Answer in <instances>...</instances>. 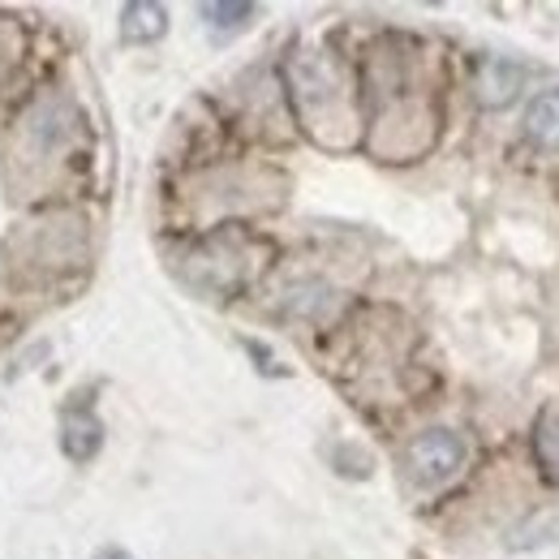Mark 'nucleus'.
<instances>
[{
    "label": "nucleus",
    "instance_id": "f03ea898",
    "mask_svg": "<svg viewBox=\"0 0 559 559\" xmlns=\"http://www.w3.org/2000/svg\"><path fill=\"white\" fill-rule=\"evenodd\" d=\"M521 91H525V66L521 61H512V57H483L478 61V70H474V95H478L483 108L499 112Z\"/></svg>",
    "mask_w": 559,
    "mask_h": 559
},
{
    "label": "nucleus",
    "instance_id": "6e6552de",
    "mask_svg": "<svg viewBox=\"0 0 559 559\" xmlns=\"http://www.w3.org/2000/svg\"><path fill=\"white\" fill-rule=\"evenodd\" d=\"M61 130H70V126H61V121H57V108H44V112L35 117V134H39V151H48V146L57 142V134H61Z\"/></svg>",
    "mask_w": 559,
    "mask_h": 559
},
{
    "label": "nucleus",
    "instance_id": "7ed1b4c3",
    "mask_svg": "<svg viewBox=\"0 0 559 559\" xmlns=\"http://www.w3.org/2000/svg\"><path fill=\"white\" fill-rule=\"evenodd\" d=\"M61 443H66V456L70 461H91L104 443V426L91 409H70L61 421Z\"/></svg>",
    "mask_w": 559,
    "mask_h": 559
},
{
    "label": "nucleus",
    "instance_id": "423d86ee",
    "mask_svg": "<svg viewBox=\"0 0 559 559\" xmlns=\"http://www.w3.org/2000/svg\"><path fill=\"white\" fill-rule=\"evenodd\" d=\"M534 452H538V465L547 469V478L559 483V401H551V405L538 414V426H534Z\"/></svg>",
    "mask_w": 559,
    "mask_h": 559
},
{
    "label": "nucleus",
    "instance_id": "0eeeda50",
    "mask_svg": "<svg viewBox=\"0 0 559 559\" xmlns=\"http://www.w3.org/2000/svg\"><path fill=\"white\" fill-rule=\"evenodd\" d=\"M203 13V22H207L211 31H241L250 17H254V4H246V0H237V4H203L199 9Z\"/></svg>",
    "mask_w": 559,
    "mask_h": 559
},
{
    "label": "nucleus",
    "instance_id": "20e7f679",
    "mask_svg": "<svg viewBox=\"0 0 559 559\" xmlns=\"http://www.w3.org/2000/svg\"><path fill=\"white\" fill-rule=\"evenodd\" d=\"M168 31V9L151 4V0H134L121 9V39L126 44H155Z\"/></svg>",
    "mask_w": 559,
    "mask_h": 559
},
{
    "label": "nucleus",
    "instance_id": "f257e3e1",
    "mask_svg": "<svg viewBox=\"0 0 559 559\" xmlns=\"http://www.w3.org/2000/svg\"><path fill=\"white\" fill-rule=\"evenodd\" d=\"M461 461H465V439L456 430H443V426L421 430L405 448V474L418 487H435V483L452 478L461 469Z\"/></svg>",
    "mask_w": 559,
    "mask_h": 559
},
{
    "label": "nucleus",
    "instance_id": "1a4fd4ad",
    "mask_svg": "<svg viewBox=\"0 0 559 559\" xmlns=\"http://www.w3.org/2000/svg\"><path fill=\"white\" fill-rule=\"evenodd\" d=\"M95 559H134V556H130V551H121V547H104Z\"/></svg>",
    "mask_w": 559,
    "mask_h": 559
},
{
    "label": "nucleus",
    "instance_id": "39448f33",
    "mask_svg": "<svg viewBox=\"0 0 559 559\" xmlns=\"http://www.w3.org/2000/svg\"><path fill=\"white\" fill-rule=\"evenodd\" d=\"M525 139L538 151H559V91H547L525 112Z\"/></svg>",
    "mask_w": 559,
    "mask_h": 559
}]
</instances>
